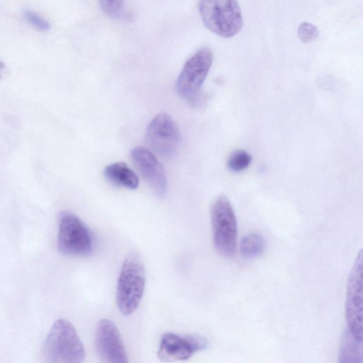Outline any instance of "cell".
<instances>
[{"mask_svg":"<svg viewBox=\"0 0 363 363\" xmlns=\"http://www.w3.org/2000/svg\"><path fill=\"white\" fill-rule=\"evenodd\" d=\"M43 355L45 361L51 363L84 362L83 343L69 321L60 318L53 323L45 340Z\"/></svg>","mask_w":363,"mask_h":363,"instance_id":"cell-1","label":"cell"},{"mask_svg":"<svg viewBox=\"0 0 363 363\" xmlns=\"http://www.w3.org/2000/svg\"><path fill=\"white\" fill-rule=\"evenodd\" d=\"M145 273L143 260L135 252L124 259L118 279L116 303L119 311L129 315L138 308L143 297Z\"/></svg>","mask_w":363,"mask_h":363,"instance_id":"cell-2","label":"cell"},{"mask_svg":"<svg viewBox=\"0 0 363 363\" xmlns=\"http://www.w3.org/2000/svg\"><path fill=\"white\" fill-rule=\"evenodd\" d=\"M199 7L205 26L218 35L231 38L242 26V16L237 0H200Z\"/></svg>","mask_w":363,"mask_h":363,"instance_id":"cell-3","label":"cell"},{"mask_svg":"<svg viewBox=\"0 0 363 363\" xmlns=\"http://www.w3.org/2000/svg\"><path fill=\"white\" fill-rule=\"evenodd\" d=\"M211 218L216 249L223 256H233L237 246V220L233 208L226 196H220L213 202Z\"/></svg>","mask_w":363,"mask_h":363,"instance_id":"cell-4","label":"cell"},{"mask_svg":"<svg viewBox=\"0 0 363 363\" xmlns=\"http://www.w3.org/2000/svg\"><path fill=\"white\" fill-rule=\"evenodd\" d=\"M92 235L76 215L61 213L59 220L57 247L61 253L71 257H87L93 252Z\"/></svg>","mask_w":363,"mask_h":363,"instance_id":"cell-5","label":"cell"},{"mask_svg":"<svg viewBox=\"0 0 363 363\" xmlns=\"http://www.w3.org/2000/svg\"><path fill=\"white\" fill-rule=\"evenodd\" d=\"M180 140L177 125L165 112L156 115L147 127L145 135L147 145L164 158H172L177 154Z\"/></svg>","mask_w":363,"mask_h":363,"instance_id":"cell-6","label":"cell"},{"mask_svg":"<svg viewBox=\"0 0 363 363\" xmlns=\"http://www.w3.org/2000/svg\"><path fill=\"white\" fill-rule=\"evenodd\" d=\"M213 62V52L203 48L184 64L176 83V91L182 98L192 99L199 93Z\"/></svg>","mask_w":363,"mask_h":363,"instance_id":"cell-7","label":"cell"},{"mask_svg":"<svg viewBox=\"0 0 363 363\" xmlns=\"http://www.w3.org/2000/svg\"><path fill=\"white\" fill-rule=\"evenodd\" d=\"M345 317L348 330L362 340V250L358 253L347 281Z\"/></svg>","mask_w":363,"mask_h":363,"instance_id":"cell-8","label":"cell"},{"mask_svg":"<svg viewBox=\"0 0 363 363\" xmlns=\"http://www.w3.org/2000/svg\"><path fill=\"white\" fill-rule=\"evenodd\" d=\"M207 346L206 340L198 334L166 333L161 337L157 357L160 361L166 362L184 361Z\"/></svg>","mask_w":363,"mask_h":363,"instance_id":"cell-9","label":"cell"},{"mask_svg":"<svg viewBox=\"0 0 363 363\" xmlns=\"http://www.w3.org/2000/svg\"><path fill=\"white\" fill-rule=\"evenodd\" d=\"M95 343L101 362L126 363V350L121 335L114 323L107 318L101 320L96 327Z\"/></svg>","mask_w":363,"mask_h":363,"instance_id":"cell-10","label":"cell"},{"mask_svg":"<svg viewBox=\"0 0 363 363\" xmlns=\"http://www.w3.org/2000/svg\"><path fill=\"white\" fill-rule=\"evenodd\" d=\"M131 160L142 177L157 196L164 198L167 192V181L162 165L150 150L138 147L130 152Z\"/></svg>","mask_w":363,"mask_h":363,"instance_id":"cell-11","label":"cell"},{"mask_svg":"<svg viewBox=\"0 0 363 363\" xmlns=\"http://www.w3.org/2000/svg\"><path fill=\"white\" fill-rule=\"evenodd\" d=\"M106 179L111 183L129 189H135L139 185L137 174L124 162H118L106 167Z\"/></svg>","mask_w":363,"mask_h":363,"instance_id":"cell-12","label":"cell"},{"mask_svg":"<svg viewBox=\"0 0 363 363\" xmlns=\"http://www.w3.org/2000/svg\"><path fill=\"white\" fill-rule=\"evenodd\" d=\"M339 361L341 362H362V340L355 338L347 329L341 343Z\"/></svg>","mask_w":363,"mask_h":363,"instance_id":"cell-13","label":"cell"},{"mask_svg":"<svg viewBox=\"0 0 363 363\" xmlns=\"http://www.w3.org/2000/svg\"><path fill=\"white\" fill-rule=\"evenodd\" d=\"M240 249L244 257H256L263 253L265 249V240L259 233H250L242 238Z\"/></svg>","mask_w":363,"mask_h":363,"instance_id":"cell-14","label":"cell"},{"mask_svg":"<svg viewBox=\"0 0 363 363\" xmlns=\"http://www.w3.org/2000/svg\"><path fill=\"white\" fill-rule=\"evenodd\" d=\"M252 157L245 150H237L231 154L228 160V168L235 172L245 169L251 163Z\"/></svg>","mask_w":363,"mask_h":363,"instance_id":"cell-15","label":"cell"},{"mask_svg":"<svg viewBox=\"0 0 363 363\" xmlns=\"http://www.w3.org/2000/svg\"><path fill=\"white\" fill-rule=\"evenodd\" d=\"M99 4L107 16L116 18L122 13L124 0H99Z\"/></svg>","mask_w":363,"mask_h":363,"instance_id":"cell-16","label":"cell"},{"mask_svg":"<svg viewBox=\"0 0 363 363\" xmlns=\"http://www.w3.org/2000/svg\"><path fill=\"white\" fill-rule=\"evenodd\" d=\"M319 31L313 24L307 22L301 23L298 28V35L301 41L308 43L314 41L318 37Z\"/></svg>","mask_w":363,"mask_h":363,"instance_id":"cell-17","label":"cell"},{"mask_svg":"<svg viewBox=\"0 0 363 363\" xmlns=\"http://www.w3.org/2000/svg\"><path fill=\"white\" fill-rule=\"evenodd\" d=\"M26 19L37 29L45 31L50 28L49 23L35 12L30 11L24 13Z\"/></svg>","mask_w":363,"mask_h":363,"instance_id":"cell-18","label":"cell"}]
</instances>
